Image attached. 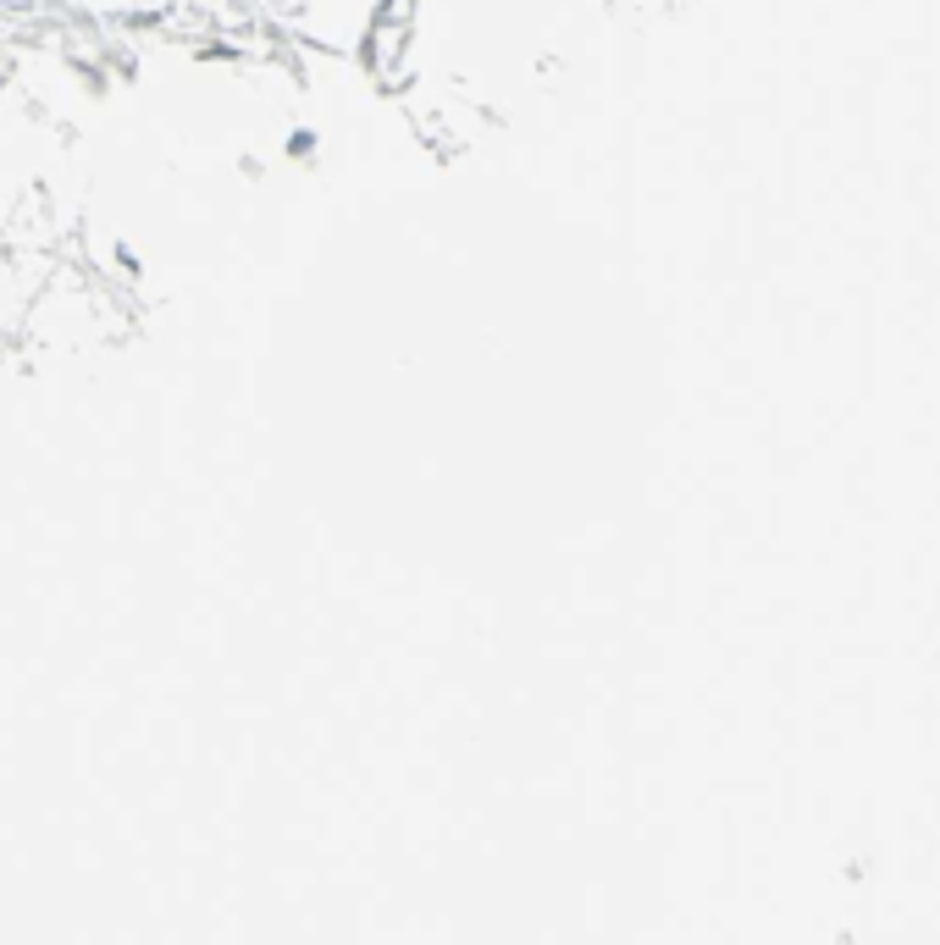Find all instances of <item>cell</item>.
I'll return each instance as SVG.
<instances>
[]
</instances>
